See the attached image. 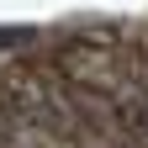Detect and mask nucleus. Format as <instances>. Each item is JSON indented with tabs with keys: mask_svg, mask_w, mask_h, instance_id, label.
<instances>
[{
	"mask_svg": "<svg viewBox=\"0 0 148 148\" xmlns=\"http://www.w3.org/2000/svg\"><path fill=\"white\" fill-rule=\"evenodd\" d=\"M21 116L37 127V132H48L58 148H90V127L79 116V101H74V90L64 79H53V74H11L5 90H0Z\"/></svg>",
	"mask_w": 148,
	"mask_h": 148,
	"instance_id": "obj_1",
	"label": "nucleus"
},
{
	"mask_svg": "<svg viewBox=\"0 0 148 148\" xmlns=\"http://www.w3.org/2000/svg\"><path fill=\"white\" fill-rule=\"evenodd\" d=\"M0 148H58V143H53L48 132H37L21 111L0 95Z\"/></svg>",
	"mask_w": 148,
	"mask_h": 148,
	"instance_id": "obj_2",
	"label": "nucleus"
}]
</instances>
